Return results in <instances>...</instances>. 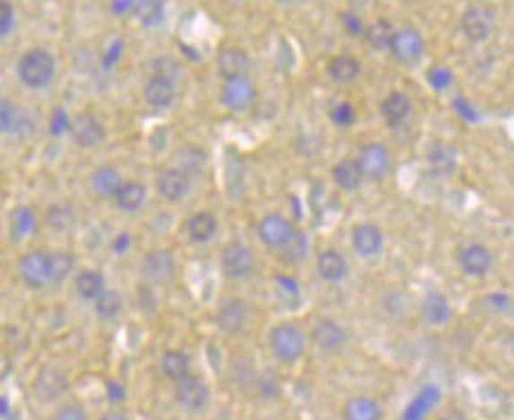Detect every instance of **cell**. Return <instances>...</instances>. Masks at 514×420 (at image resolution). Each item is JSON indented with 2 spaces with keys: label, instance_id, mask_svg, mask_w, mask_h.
<instances>
[{
  "label": "cell",
  "instance_id": "obj_16",
  "mask_svg": "<svg viewBox=\"0 0 514 420\" xmlns=\"http://www.w3.org/2000/svg\"><path fill=\"white\" fill-rule=\"evenodd\" d=\"M294 225L283 216V214H266L257 225L258 239H261V243L270 249L283 248L285 241L290 239Z\"/></svg>",
  "mask_w": 514,
  "mask_h": 420
},
{
  "label": "cell",
  "instance_id": "obj_54",
  "mask_svg": "<svg viewBox=\"0 0 514 420\" xmlns=\"http://www.w3.org/2000/svg\"><path fill=\"white\" fill-rule=\"evenodd\" d=\"M100 420H131V416L124 414V411H119V409H110V411H106V414H101Z\"/></svg>",
  "mask_w": 514,
  "mask_h": 420
},
{
  "label": "cell",
  "instance_id": "obj_21",
  "mask_svg": "<svg viewBox=\"0 0 514 420\" xmlns=\"http://www.w3.org/2000/svg\"><path fill=\"white\" fill-rule=\"evenodd\" d=\"M216 68L222 79L245 77V74L249 73V68H252V59H249V55L243 50V48L227 46L218 50Z\"/></svg>",
  "mask_w": 514,
  "mask_h": 420
},
{
  "label": "cell",
  "instance_id": "obj_24",
  "mask_svg": "<svg viewBox=\"0 0 514 420\" xmlns=\"http://www.w3.org/2000/svg\"><path fill=\"white\" fill-rule=\"evenodd\" d=\"M146 198H149V189H146L144 182L124 180L119 189L115 191L113 203L122 214H137L146 205Z\"/></svg>",
  "mask_w": 514,
  "mask_h": 420
},
{
  "label": "cell",
  "instance_id": "obj_23",
  "mask_svg": "<svg viewBox=\"0 0 514 420\" xmlns=\"http://www.w3.org/2000/svg\"><path fill=\"white\" fill-rule=\"evenodd\" d=\"M315 267H317L319 279L326 281V284H342V281L348 276V270H351L348 258L344 257V252H339V249H333V248L319 252Z\"/></svg>",
  "mask_w": 514,
  "mask_h": 420
},
{
  "label": "cell",
  "instance_id": "obj_17",
  "mask_svg": "<svg viewBox=\"0 0 514 420\" xmlns=\"http://www.w3.org/2000/svg\"><path fill=\"white\" fill-rule=\"evenodd\" d=\"M155 189H158L160 198H164L167 203H180V200L189 196L191 178L185 171H180V169L167 167L158 173Z\"/></svg>",
  "mask_w": 514,
  "mask_h": 420
},
{
  "label": "cell",
  "instance_id": "obj_14",
  "mask_svg": "<svg viewBox=\"0 0 514 420\" xmlns=\"http://www.w3.org/2000/svg\"><path fill=\"white\" fill-rule=\"evenodd\" d=\"M388 52L396 57L400 64H415L420 57L424 55V39L414 25H405V28L396 30L391 39Z\"/></svg>",
  "mask_w": 514,
  "mask_h": 420
},
{
  "label": "cell",
  "instance_id": "obj_22",
  "mask_svg": "<svg viewBox=\"0 0 514 420\" xmlns=\"http://www.w3.org/2000/svg\"><path fill=\"white\" fill-rule=\"evenodd\" d=\"M411 113H414V101L402 91L388 92L382 100V104H379V115H382L384 124L391 128L402 127L411 118Z\"/></svg>",
  "mask_w": 514,
  "mask_h": 420
},
{
  "label": "cell",
  "instance_id": "obj_37",
  "mask_svg": "<svg viewBox=\"0 0 514 420\" xmlns=\"http://www.w3.org/2000/svg\"><path fill=\"white\" fill-rule=\"evenodd\" d=\"M92 306H95V315L100 317L101 321H115L124 311V297L118 290L106 288L104 293L92 302Z\"/></svg>",
  "mask_w": 514,
  "mask_h": 420
},
{
  "label": "cell",
  "instance_id": "obj_46",
  "mask_svg": "<svg viewBox=\"0 0 514 420\" xmlns=\"http://www.w3.org/2000/svg\"><path fill=\"white\" fill-rule=\"evenodd\" d=\"M52 420H91V418H88V411L83 409L79 402H64V405L57 407V411L52 414Z\"/></svg>",
  "mask_w": 514,
  "mask_h": 420
},
{
  "label": "cell",
  "instance_id": "obj_35",
  "mask_svg": "<svg viewBox=\"0 0 514 420\" xmlns=\"http://www.w3.org/2000/svg\"><path fill=\"white\" fill-rule=\"evenodd\" d=\"M25 113L16 106L14 100L0 95V136H12V133L23 131Z\"/></svg>",
  "mask_w": 514,
  "mask_h": 420
},
{
  "label": "cell",
  "instance_id": "obj_44",
  "mask_svg": "<svg viewBox=\"0 0 514 420\" xmlns=\"http://www.w3.org/2000/svg\"><path fill=\"white\" fill-rule=\"evenodd\" d=\"M16 30V7L12 0H0V39H7Z\"/></svg>",
  "mask_w": 514,
  "mask_h": 420
},
{
  "label": "cell",
  "instance_id": "obj_53",
  "mask_svg": "<svg viewBox=\"0 0 514 420\" xmlns=\"http://www.w3.org/2000/svg\"><path fill=\"white\" fill-rule=\"evenodd\" d=\"M438 420H472V418H469L463 409H449V411H445V414H442Z\"/></svg>",
  "mask_w": 514,
  "mask_h": 420
},
{
  "label": "cell",
  "instance_id": "obj_38",
  "mask_svg": "<svg viewBox=\"0 0 514 420\" xmlns=\"http://www.w3.org/2000/svg\"><path fill=\"white\" fill-rule=\"evenodd\" d=\"M205 160H207L205 151L196 144H182L176 151V169L185 171L189 178L205 167Z\"/></svg>",
  "mask_w": 514,
  "mask_h": 420
},
{
  "label": "cell",
  "instance_id": "obj_30",
  "mask_svg": "<svg viewBox=\"0 0 514 420\" xmlns=\"http://www.w3.org/2000/svg\"><path fill=\"white\" fill-rule=\"evenodd\" d=\"M39 218L34 214L32 207L28 205H19V207L12 209L10 214V239L14 243H21V241H28L30 236L37 232Z\"/></svg>",
  "mask_w": 514,
  "mask_h": 420
},
{
  "label": "cell",
  "instance_id": "obj_42",
  "mask_svg": "<svg viewBox=\"0 0 514 420\" xmlns=\"http://www.w3.org/2000/svg\"><path fill=\"white\" fill-rule=\"evenodd\" d=\"M382 311L391 319H402V317L409 315V297H406V293L396 288L388 290L382 297Z\"/></svg>",
  "mask_w": 514,
  "mask_h": 420
},
{
  "label": "cell",
  "instance_id": "obj_47",
  "mask_svg": "<svg viewBox=\"0 0 514 420\" xmlns=\"http://www.w3.org/2000/svg\"><path fill=\"white\" fill-rule=\"evenodd\" d=\"M339 19H342V28L348 37H362L366 23L360 19V14H355V12H342Z\"/></svg>",
  "mask_w": 514,
  "mask_h": 420
},
{
  "label": "cell",
  "instance_id": "obj_5",
  "mask_svg": "<svg viewBox=\"0 0 514 420\" xmlns=\"http://www.w3.org/2000/svg\"><path fill=\"white\" fill-rule=\"evenodd\" d=\"M176 405L187 414H203L209 405H212V389L198 375H187L180 382H176Z\"/></svg>",
  "mask_w": 514,
  "mask_h": 420
},
{
  "label": "cell",
  "instance_id": "obj_49",
  "mask_svg": "<svg viewBox=\"0 0 514 420\" xmlns=\"http://www.w3.org/2000/svg\"><path fill=\"white\" fill-rule=\"evenodd\" d=\"M68 122H70L68 115H65L64 110H57V113L52 115V133H55V136L68 133Z\"/></svg>",
  "mask_w": 514,
  "mask_h": 420
},
{
  "label": "cell",
  "instance_id": "obj_45",
  "mask_svg": "<svg viewBox=\"0 0 514 420\" xmlns=\"http://www.w3.org/2000/svg\"><path fill=\"white\" fill-rule=\"evenodd\" d=\"M427 82L433 91L442 92L454 83V74H451V70L447 68V66H433L427 73Z\"/></svg>",
  "mask_w": 514,
  "mask_h": 420
},
{
  "label": "cell",
  "instance_id": "obj_3",
  "mask_svg": "<svg viewBox=\"0 0 514 420\" xmlns=\"http://www.w3.org/2000/svg\"><path fill=\"white\" fill-rule=\"evenodd\" d=\"M221 272L231 281H245L257 272V254L249 245L231 241L221 249Z\"/></svg>",
  "mask_w": 514,
  "mask_h": 420
},
{
  "label": "cell",
  "instance_id": "obj_7",
  "mask_svg": "<svg viewBox=\"0 0 514 420\" xmlns=\"http://www.w3.org/2000/svg\"><path fill=\"white\" fill-rule=\"evenodd\" d=\"M257 86H254V82L248 74L222 82L221 104L225 106L227 110H231V113H248V110L257 104Z\"/></svg>",
  "mask_w": 514,
  "mask_h": 420
},
{
  "label": "cell",
  "instance_id": "obj_55",
  "mask_svg": "<svg viewBox=\"0 0 514 420\" xmlns=\"http://www.w3.org/2000/svg\"><path fill=\"white\" fill-rule=\"evenodd\" d=\"M276 3H281V5H288V7H299V5H303L306 0H276Z\"/></svg>",
  "mask_w": 514,
  "mask_h": 420
},
{
  "label": "cell",
  "instance_id": "obj_36",
  "mask_svg": "<svg viewBox=\"0 0 514 420\" xmlns=\"http://www.w3.org/2000/svg\"><path fill=\"white\" fill-rule=\"evenodd\" d=\"M160 369H162L164 378L171 380V382H180L182 378L191 373V362L187 357V353L171 348V351H164L162 360H160Z\"/></svg>",
  "mask_w": 514,
  "mask_h": 420
},
{
  "label": "cell",
  "instance_id": "obj_43",
  "mask_svg": "<svg viewBox=\"0 0 514 420\" xmlns=\"http://www.w3.org/2000/svg\"><path fill=\"white\" fill-rule=\"evenodd\" d=\"M355 119H357V110L351 101H339V104H335L333 109H330V122H333L335 127L348 128L355 124Z\"/></svg>",
  "mask_w": 514,
  "mask_h": 420
},
{
  "label": "cell",
  "instance_id": "obj_20",
  "mask_svg": "<svg viewBox=\"0 0 514 420\" xmlns=\"http://www.w3.org/2000/svg\"><path fill=\"white\" fill-rule=\"evenodd\" d=\"M34 396L43 402H55L68 391V378L55 366H46L34 378Z\"/></svg>",
  "mask_w": 514,
  "mask_h": 420
},
{
  "label": "cell",
  "instance_id": "obj_2",
  "mask_svg": "<svg viewBox=\"0 0 514 420\" xmlns=\"http://www.w3.org/2000/svg\"><path fill=\"white\" fill-rule=\"evenodd\" d=\"M267 344H270V351L276 360L283 362V364H294L306 355L308 335L303 333L301 326L292 324V321H281L270 330Z\"/></svg>",
  "mask_w": 514,
  "mask_h": 420
},
{
  "label": "cell",
  "instance_id": "obj_48",
  "mask_svg": "<svg viewBox=\"0 0 514 420\" xmlns=\"http://www.w3.org/2000/svg\"><path fill=\"white\" fill-rule=\"evenodd\" d=\"M254 384L258 387V393H263L266 398H274L276 393H279V380H276L270 371H267V373L257 375V382Z\"/></svg>",
  "mask_w": 514,
  "mask_h": 420
},
{
  "label": "cell",
  "instance_id": "obj_26",
  "mask_svg": "<svg viewBox=\"0 0 514 420\" xmlns=\"http://www.w3.org/2000/svg\"><path fill=\"white\" fill-rule=\"evenodd\" d=\"M218 227H221V223H218L216 214L196 212L194 216L187 218L185 234L191 243L203 245V243H209V241L218 234Z\"/></svg>",
  "mask_w": 514,
  "mask_h": 420
},
{
  "label": "cell",
  "instance_id": "obj_29",
  "mask_svg": "<svg viewBox=\"0 0 514 420\" xmlns=\"http://www.w3.org/2000/svg\"><path fill=\"white\" fill-rule=\"evenodd\" d=\"M330 178H333V182L342 191H357L366 180L360 164L353 158H344L339 160V162H335L333 169H330Z\"/></svg>",
  "mask_w": 514,
  "mask_h": 420
},
{
  "label": "cell",
  "instance_id": "obj_12",
  "mask_svg": "<svg viewBox=\"0 0 514 420\" xmlns=\"http://www.w3.org/2000/svg\"><path fill=\"white\" fill-rule=\"evenodd\" d=\"M142 276L151 285H167L176 276V257L164 248H153L142 257Z\"/></svg>",
  "mask_w": 514,
  "mask_h": 420
},
{
  "label": "cell",
  "instance_id": "obj_11",
  "mask_svg": "<svg viewBox=\"0 0 514 420\" xmlns=\"http://www.w3.org/2000/svg\"><path fill=\"white\" fill-rule=\"evenodd\" d=\"M456 261L465 275L472 276V279H483L494 267V254L483 243H465L456 252Z\"/></svg>",
  "mask_w": 514,
  "mask_h": 420
},
{
  "label": "cell",
  "instance_id": "obj_9",
  "mask_svg": "<svg viewBox=\"0 0 514 420\" xmlns=\"http://www.w3.org/2000/svg\"><path fill=\"white\" fill-rule=\"evenodd\" d=\"M68 136L73 137L74 144L82 146V149H95V146H100L101 142L106 140V128L97 115L83 110V113H77L70 118Z\"/></svg>",
  "mask_w": 514,
  "mask_h": 420
},
{
  "label": "cell",
  "instance_id": "obj_34",
  "mask_svg": "<svg viewBox=\"0 0 514 420\" xmlns=\"http://www.w3.org/2000/svg\"><path fill=\"white\" fill-rule=\"evenodd\" d=\"M393 32H396V28H393L391 21L375 19V21H370L369 25H364V32H362V37H364V41L369 43L370 50L388 52Z\"/></svg>",
  "mask_w": 514,
  "mask_h": 420
},
{
  "label": "cell",
  "instance_id": "obj_52",
  "mask_svg": "<svg viewBox=\"0 0 514 420\" xmlns=\"http://www.w3.org/2000/svg\"><path fill=\"white\" fill-rule=\"evenodd\" d=\"M106 391H109V398L113 402H119L124 398V387L118 382H109L106 384Z\"/></svg>",
  "mask_w": 514,
  "mask_h": 420
},
{
  "label": "cell",
  "instance_id": "obj_1",
  "mask_svg": "<svg viewBox=\"0 0 514 420\" xmlns=\"http://www.w3.org/2000/svg\"><path fill=\"white\" fill-rule=\"evenodd\" d=\"M21 83L30 91H46L57 77V59L46 48H30L16 64Z\"/></svg>",
  "mask_w": 514,
  "mask_h": 420
},
{
  "label": "cell",
  "instance_id": "obj_15",
  "mask_svg": "<svg viewBox=\"0 0 514 420\" xmlns=\"http://www.w3.org/2000/svg\"><path fill=\"white\" fill-rule=\"evenodd\" d=\"M176 79L162 77V74H151V77L146 79L144 88H142L144 104L153 110L171 109L173 101H176Z\"/></svg>",
  "mask_w": 514,
  "mask_h": 420
},
{
  "label": "cell",
  "instance_id": "obj_41",
  "mask_svg": "<svg viewBox=\"0 0 514 420\" xmlns=\"http://www.w3.org/2000/svg\"><path fill=\"white\" fill-rule=\"evenodd\" d=\"M279 252L283 254L288 261H303V258L310 254V239H308L306 232L294 227V232L290 234V239L285 241V245L279 249Z\"/></svg>",
  "mask_w": 514,
  "mask_h": 420
},
{
  "label": "cell",
  "instance_id": "obj_4",
  "mask_svg": "<svg viewBox=\"0 0 514 420\" xmlns=\"http://www.w3.org/2000/svg\"><path fill=\"white\" fill-rule=\"evenodd\" d=\"M496 28V14L492 7L487 5H472L460 14L458 30L469 43L478 46V43H485L492 37Z\"/></svg>",
  "mask_w": 514,
  "mask_h": 420
},
{
  "label": "cell",
  "instance_id": "obj_51",
  "mask_svg": "<svg viewBox=\"0 0 514 420\" xmlns=\"http://www.w3.org/2000/svg\"><path fill=\"white\" fill-rule=\"evenodd\" d=\"M128 248H131V236L128 234L115 236V241H113V252L115 254H124Z\"/></svg>",
  "mask_w": 514,
  "mask_h": 420
},
{
  "label": "cell",
  "instance_id": "obj_13",
  "mask_svg": "<svg viewBox=\"0 0 514 420\" xmlns=\"http://www.w3.org/2000/svg\"><path fill=\"white\" fill-rule=\"evenodd\" d=\"M357 164H360L362 173L369 180H384L391 173V151L379 142H369L360 149L357 155Z\"/></svg>",
  "mask_w": 514,
  "mask_h": 420
},
{
  "label": "cell",
  "instance_id": "obj_39",
  "mask_svg": "<svg viewBox=\"0 0 514 420\" xmlns=\"http://www.w3.org/2000/svg\"><path fill=\"white\" fill-rule=\"evenodd\" d=\"M74 254L68 249H55L50 252V276L52 285H61L65 279H70V275L74 272Z\"/></svg>",
  "mask_w": 514,
  "mask_h": 420
},
{
  "label": "cell",
  "instance_id": "obj_32",
  "mask_svg": "<svg viewBox=\"0 0 514 420\" xmlns=\"http://www.w3.org/2000/svg\"><path fill=\"white\" fill-rule=\"evenodd\" d=\"M131 14L142 28L151 30L162 23L164 14H167V7H164V0H133Z\"/></svg>",
  "mask_w": 514,
  "mask_h": 420
},
{
  "label": "cell",
  "instance_id": "obj_10",
  "mask_svg": "<svg viewBox=\"0 0 514 420\" xmlns=\"http://www.w3.org/2000/svg\"><path fill=\"white\" fill-rule=\"evenodd\" d=\"M213 321L227 335H239L249 324V308L240 297H222L218 302Z\"/></svg>",
  "mask_w": 514,
  "mask_h": 420
},
{
  "label": "cell",
  "instance_id": "obj_6",
  "mask_svg": "<svg viewBox=\"0 0 514 420\" xmlns=\"http://www.w3.org/2000/svg\"><path fill=\"white\" fill-rule=\"evenodd\" d=\"M19 276L30 290H43L52 285L50 276V252L46 249H30L19 258Z\"/></svg>",
  "mask_w": 514,
  "mask_h": 420
},
{
  "label": "cell",
  "instance_id": "obj_8",
  "mask_svg": "<svg viewBox=\"0 0 514 420\" xmlns=\"http://www.w3.org/2000/svg\"><path fill=\"white\" fill-rule=\"evenodd\" d=\"M348 339H351V333H348L346 326L339 319H333V317H321V319L315 321L310 330V342L324 353L344 351Z\"/></svg>",
  "mask_w": 514,
  "mask_h": 420
},
{
  "label": "cell",
  "instance_id": "obj_27",
  "mask_svg": "<svg viewBox=\"0 0 514 420\" xmlns=\"http://www.w3.org/2000/svg\"><path fill=\"white\" fill-rule=\"evenodd\" d=\"M122 182V173L113 164H101L91 173V189L101 200H113L115 191L119 189Z\"/></svg>",
  "mask_w": 514,
  "mask_h": 420
},
{
  "label": "cell",
  "instance_id": "obj_31",
  "mask_svg": "<svg viewBox=\"0 0 514 420\" xmlns=\"http://www.w3.org/2000/svg\"><path fill=\"white\" fill-rule=\"evenodd\" d=\"M344 420H382V405L370 396H353L344 405Z\"/></svg>",
  "mask_w": 514,
  "mask_h": 420
},
{
  "label": "cell",
  "instance_id": "obj_25",
  "mask_svg": "<svg viewBox=\"0 0 514 420\" xmlns=\"http://www.w3.org/2000/svg\"><path fill=\"white\" fill-rule=\"evenodd\" d=\"M326 74L337 86H351V83H355L362 77V64L357 57L337 55L326 66Z\"/></svg>",
  "mask_w": 514,
  "mask_h": 420
},
{
  "label": "cell",
  "instance_id": "obj_40",
  "mask_svg": "<svg viewBox=\"0 0 514 420\" xmlns=\"http://www.w3.org/2000/svg\"><path fill=\"white\" fill-rule=\"evenodd\" d=\"M46 221L50 225L52 232H68L70 227L77 223V214H74V207L68 203H57L48 209Z\"/></svg>",
  "mask_w": 514,
  "mask_h": 420
},
{
  "label": "cell",
  "instance_id": "obj_18",
  "mask_svg": "<svg viewBox=\"0 0 514 420\" xmlns=\"http://www.w3.org/2000/svg\"><path fill=\"white\" fill-rule=\"evenodd\" d=\"M351 245L362 258L378 257L384 249V232L375 223H357L351 232Z\"/></svg>",
  "mask_w": 514,
  "mask_h": 420
},
{
  "label": "cell",
  "instance_id": "obj_28",
  "mask_svg": "<svg viewBox=\"0 0 514 420\" xmlns=\"http://www.w3.org/2000/svg\"><path fill=\"white\" fill-rule=\"evenodd\" d=\"M427 164L433 171V176L449 178L456 171V167H458V153H456L454 146L445 144V142H436V144L429 146Z\"/></svg>",
  "mask_w": 514,
  "mask_h": 420
},
{
  "label": "cell",
  "instance_id": "obj_33",
  "mask_svg": "<svg viewBox=\"0 0 514 420\" xmlns=\"http://www.w3.org/2000/svg\"><path fill=\"white\" fill-rule=\"evenodd\" d=\"M106 290V276L100 270H82L74 275V293L83 302H95L101 293Z\"/></svg>",
  "mask_w": 514,
  "mask_h": 420
},
{
  "label": "cell",
  "instance_id": "obj_50",
  "mask_svg": "<svg viewBox=\"0 0 514 420\" xmlns=\"http://www.w3.org/2000/svg\"><path fill=\"white\" fill-rule=\"evenodd\" d=\"M487 303H490L492 308H494V311H508L510 308V297L508 294H490V297H487Z\"/></svg>",
  "mask_w": 514,
  "mask_h": 420
},
{
  "label": "cell",
  "instance_id": "obj_19",
  "mask_svg": "<svg viewBox=\"0 0 514 420\" xmlns=\"http://www.w3.org/2000/svg\"><path fill=\"white\" fill-rule=\"evenodd\" d=\"M451 315H454V311H451L449 299L440 290H429V293L423 294V299H420V319L424 324L438 328V326L449 324Z\"/></svg>",
  "mask_w": 514,
  "mask_h": 420
}]
</instances>
